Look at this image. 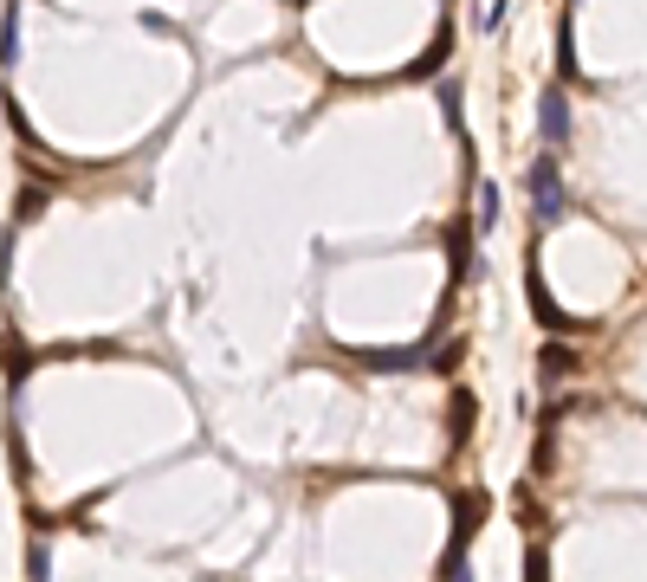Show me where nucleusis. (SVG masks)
Here are the masks:
<instances>
[{"instance_id": "nucleus-1", "label": "nucleus", "mask_w": 647, "mask_h": 582, "mask_svg": "<svg viewBox=\"0 0 647 582\" xmlns=\"http://www.w3.org/2000/svg\"><path fill=\"white\" fill-rule=\"evenodd\" d=\"M525 188H531V214H538V227H557V220L570 214V194H563V169H557V156H538V162H531Z\"/></svg>"}, {"instance_id": "nucleus-2", "label": "nucleus", "mask_w": 647, "mask_h": 582, "mask_svg": "<svg viewBox=\"0 0 647 582\" xmlns=\"http://www.w3.org/2000/svg\"><path fill=\"white\" fill-rule=\"evenodd\" d=\"M538 130H544V156H557V149L570 143V91L563 85H550L538 97Z\"/></svg>"}, {"instance_id": "nucleus-3", "label": "nucleus", "mask_w": 647, "mask_h": 582, "mask_svg": "<svg viewBox=\"0 0 647 582\" xmlns=\"http://www.w3.org/2000/svg\"><path fill=\"white\" fill-rule=\"evenodd\" d=\"M20 59V0H7V13H0V65Z\"/></svg>"}, {"instance_id": "nucleus-4", "label": "nucleus", "mask_w": 647, "mask_h": 582, "mask_svg": "<svg viewBox=\"0 0 647 582\" xmlns=\"http://www.w3.org/2000/svg\"><path fill=\"white\" fill-rule=\"evenodd\" d=\"M415 363H421L415 350H389V356L376 350V356H363V369H376V376H402V369H415Z\"/></svg>"}, {"instance_id": "nucleus-5", "label": "nucleus", "mask_w": 647, "mask_h": 582, "mask_svg": "<svg viewBox=\"0 0 647 582\" xmlns=\"http://www.w3.org/2000/svg\"><path fill=\"white\" fill-rule=\"evenodd\" d=\"M544 376L557 382V376H576V350L570 343H544Z\"/></svg>"}, {"instance_id": "nucleus-6", "label": "nucleus", "mask_w": 647, "mask_h": 582, "mask_svg": "<svg viewBox=\"0 0 647 582\" xmlns=\"http://www.w3.org/2000/svg\"><path fill=\"white\" fill-rule=\"evenodd\" d=\"M46 201H52L46 188H20V201H13V227H20V220H39V214H46Z\"/></svg>"}, {"instance_id": "nucleus-7", "label": "nucleus", "mask_w": 647, "mask_h": 582, "mask_svg": "<svg viewBox=\"0 0 647 582\" xmlns=\"http://www.w3.org/2000/svg\"><path fill=\"white\" fill-rule=\"evenodd\" d=\"M466 434H473V395H453V427H447V440L460 447Z\"/></svg>"}, {"instance_id": "nucleus-8", "label": "nucleus", "mask_w": 647, "mask_h": 582, "mask_svg": "<svg viewBox=\"0 0 647 582\" xmlns=\"http://www.w3.org/2000/svg\"><path fill=\"white\" fill-rule=\"evenodd\" d=\"M557 72H563V78H576V46H570V13H563V26H557Z\"/></svg>"}, {"instance_id": "nucleus-9", "label": "nucleus", "mask_w": 647, "mask_h": 582, "mask_svg": "<svg viewBox=\"0 0 647 582\" xmlns=\"http://www.w3.org/2000/svg\"><path fill=\"white\" fill-rule=\"evenodd\" d=\"M479 227H499V188H479Z\"/></svg>"}, {"instance_id": "nucleus-10", "label": "nucleus", "mask_w": 647, "mask_h": 582, "mask_svg": "<svg viewBox=\"0 0 647 582\" xmlns=\"http://www.w3.org/2000/svg\"><path fill=\"white\" fill-rule=\"evenodd\" d=\"M440 110H447V123H453V130H460V85H453V78H447V85H440Z\"/></svg>"}, {"instance_id": "nucleus-11", "label": "nucleus", "mask_w": 647, "mask_h": 582, "mask_svg": "<svg viewBox=\"0 0 647 582\" xmlns=\"http://www.w3.org/2000/svg\"><path fill=\"white\" fill-rule=\"evenodd\" d=\"M26 576H33V582H46V576H52V557H46V544H33V557H26Z\"/></svg>"}, {"instance_id": "nucleus-12", "label": "nucleus", "mask_w": 647, "mask_h": 582, "mask_svg": "<svg viewBox=\"0 0 647 582\" xmlns=\"http://www.w3.org/2000/svg\"><path fill=\"white\" fill-rule=\"evenodd\" d=\"M7 369H13V382H20V376H26V369H33V356H26V350H20V343H7Z\"/></svg>"}, {"instance_id": "nucleus-13", "label": "nucleus", "mask_w": 647, "mask_h": 582, "mask_svg": "<svg viewBox=\"0 0 647 582\" xmlns=\"http://www.w3.org/2000/svg\"><path fill=\"white\" fill-rule=\"evenodd\" d=\"M525 582H550V570H544V550H531V557H525Z\"/></svg>"}, {"instance_id": "nucleus-14", "label": "nucleus", "mask_w": 647, "mask_h": 582, "mask_svg": "<svg viewBox=\"0 0 647 582\" xmlns=\"http://www.w3.org/2000/svg\"><path fill=\"white\" fill-rule=\"evenodd\" d=\"M570 7H576V0H570Z\"/></svg>"}]
</instances>
